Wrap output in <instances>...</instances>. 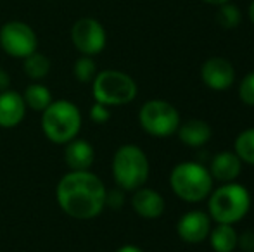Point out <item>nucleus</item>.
Returning a JSON list of instances; mask_svg holds the SVG:
<instances>
[{
    "instance_id": "obj_5",
    "label": "nucleus",
    "mask_w": 254,
    "mask_h": 252,
    "mask_svg": "<svg viewBox=\"0 0 254 252\" xmlns=\"http://www.w3.org/2000/svg\"><path fill=\"white\" fill-rule=\"evenodd\" d=\"M42 130L52 144H64L76 138L81 130V112L76 104L66 99L52 101L44 111Z\"/></svg>"
},
{
    "instance_id": "obj_23",
    "label": "nucleus",
    "mask_w": 254,
    "mask_h": 252,
    "mask_svg": "<svg viewBox=\"0 0 254 252\" xmlns=\"http://www.w3.org/2000/svg\"><path fill=\"white\" fill-rule=\"evenodd\" d=\"M239 99L246 105L254 107V71L248 73L239 85Z\"/></svg>"
},
{
    "instance_id": "obj_20",
    "label": "nucleus",
    "mask_w": 254,
    "mask_h": 252,
    "mask_svg": "<svg viewBox=\"0 0 254 252\" xmlns=\"http://www.w3.org/2000/svg\"><path fill=\"white\" fill-rule=\"evenodd\" d=\"M234 152L242 162L254 166V128H248L237 135Z\"/></svg>"
},
{
    "instance_id": "obj_26",
    "label": "nucleus",
    "mask_w": 254,
    "mask_h": 252,
    "mask_svg": "<svg viewBox=\"0 0 254 252\" xmlns=\"http://www.w3.org/2000/svg\"><path fill=\"white\" fill-rule=\"evenodd\" d=\"M10 87V76L5 69H0V92L9 90Z\"/></svg>"
},
{
    "instance_id": "obj_6",
    "label": "nucleus",
    "mask_w": 254,
    "mask_h": 252,
    "mask_svg": "<svg viewBox=\"0 0 254 252\" xmlns=\"http://www.w3.org/2000/svg\"><path fill=\"white\" fill-rule=\"evenodd\" d=\"M92 95L95 102L107 107L127 105L137 97V83L130 74L118 69H104L92 81Z\"/></svg>"
},
{
    "instance_id": "obj_22",
    "label": "nucleus",
    "mask_w": 254,
    "mask_h": 252,
    "mask_svg": "<svg viewBox=\"0 0 254 252\" xmlns=\"http://www.w3.org/2000/svg\"><path fill=\"white\" fill-rule=\"evenodd\" d=\"M97 64L90 55H81L76 62H74V76L81 83H90L94 81L95 74H97Z\"/></svg>"
},
{
    "instance_id": "obj_1",
    "label": "nucleus",
    "mask_w": 254,
    "mask_h": 252,
    "mask_svg": "<svg viewBox=\"0 0 254 252\" xmlns=\"http://www.w3.org/2000/svg\"><path fill=\"white\" fill-rule=\"evenodd\" d=\"M59 207L69 218L94 219L106 207L107 190L97 175L88 171H69L59 180L56 189Z\"/></svg>"
},
{
    "instance_id": "obj_28",
    "label": "nucleus",
    "mask_w": 254,
    "mask_h": 252,
    "mask_svg": "<svg viewBox=\"0 0 254 252\" xmlns=\"http://www.w3.org/2000/svg\"><path fill=\"white\" fill-rule=\"evenodd\" d=\"M202 2L209 3V5H221V3H227V2H230V0H202Z\"/></svg>"
},
{
    "instance_id": "obj_29",
    "label": "nucleus",
    "mask_w": 254,
    "mask_h": 252,
    "mask_svg": "<svg viewBox=\"0 0 254 252\" xmlns=\"http://www.w3.org/2000/svg\"><path fill=\"white\" fill-rule=\"evenodd\" d=\"M249 19H251V23L254 24V0L251 2V5H249Z\"/></svg>"
},
{
    "instance_id": "obj_21",
    "label": "nucleus",
    "mask_w": 254,
    "mask_h": 252,
    "mask_svg": "<svg viewBox=\"0 0 254 252\" xmlns=\"http://www.w3.org/2000/svg\"><path fill=\"white\" fill-rule=\"evenodd\" d=\"M218 7H220V9H218V12H216V21L220 26L227 28V30H232V28L239 26L242 16H241V9H239L237 5H234L232 2H227Z\"/></svg>"
},
{
    "instance_id": "obj_25",
    "label": "nucleus",
    "mask_w": 254,
    "mask_h": 252,
    "mask_svg": "<svg viewBox=\"0 0 254 252\" xmlns=\"http://www.w3.org/2000/svg\"><path fill=\"white\" fill-rule=\"evenodd\" d=\"M237 247H241V249L246 251V252H254V233L253 232H244L242 235H239Z\"/></svg>"
},
{
    "instance_id": "obj_24",
    "label": "nucleus",
    "mask_w": 254,
    "mask_h": 252,
    "mask_svg": "<svg viewBox=\"0 0 254 252\" xmlns=\"http://www.w3.org/2000/svg\"><path fill=\"white\" fill-rule=\"evenodd\" d=\"M90 118H92V121L99 123V125L109 121V118H111L109 107H107V105H104V104H99V102H95V104L90 107Z\"/></svg>"
},
{
    "instance_id": "obj_4",
    "label": "nucleus",
    "mask_w": 254,
    "mask_h": 252,
    "mask_svg": "<svg viewBox=\"0 0 254 252\" xmlns=\"http://www.w3.org/2000/svg\"><path fill=\"white\" fill-rule=\"evenodd\" d=\"M151 164L140 147L133 144L121 145L113 157V176L120 189L135 192L149 180Z\"/></svg>"
},
{
    "instance_id": "obj_12",
    "label": "nucleus",
    "mask_w": 254,
    "mask_h": 252,
    "mask_svg": "<svg viewBox=\"0 0 254 252\" xmlns=\"http://www.w3.org/2000/svg\"><path fill=\"white\" fill-rule=\"evenodd\" d=\"M64 161L71 171H88L95 161V151L88 140L73 138L64 149Z\"/></svg>"
},
{
    "instance_id": "obj_27",
    "label": "nucleus",
    "mask_w": 254,
    "mask_h": 252,
    "mask_svg": "<svg viewBox=\"0 0 254 252\" xmlns=\"http://www.w3.org/2000/svg\"><path fill=\"white\" fill-rule=\"evenodd\" d=\"M116 252H144V251L137 246H123V247H120Z\"/></svg>"
},
{
    "instance_id": "obj_19",
    "label": "nucleus",
    "mask_w": 254,
    "mask_h": 252,
    "mask_svg": "<svg viewBox=\"0 0 254 252\" xmlns=\"http://www.w3.org/2000/svg\"><path fill=\"white\" fill-rule=\"evenodd\" d=\"M23 69L30 80L40 81L51 73V61L47 55L40 54V52H33L23 59Z\"/></svg>"
},
{
    "instance_id": "obj_17",
    "label": "nucleus",
    "mask_w": 254,
    "mask_h": 252,
    "mask_svg": "<svg viewBox=\"0 0 254 252\" xmlns=\"http://www.w3.org/2000/svg\"><path fill=\"white\" fill-rule=\"evenodd\" d=\"M207 239H209L211 249L214 252H234L237 249L239 233L234 228V225L216 223V226H211Z\"/></svg>"
},
{
    "instance_id": "obj_11",
    "label": "nucleus",
    "mask_w": 254,
    "mask_h": 252,
    "mask_svg": "<svg viewBox=\"0 0 254 252\" xmlns=\"http://www.w3.org/2000/svg\"><path fill=\"white\" fill-rule=\"evenodd\" d=\"M209 214L204 211H189L178 219L177 233L184 242L187 244H201L207 239L211 232Z\"/></svg>"
},
{
    "instance_id": "obj_8",
    "label": "nucleus",
    "mask_w": 254,
    "mask_h": 252,
    "mask_svg": "<svg viewBox=\"0 0 254 252\" xmlns=\"http://www.w3.org/2000/svg\"><path fill=\"white\" fill-rule=\"evenodd\" d=\"M0 47L10 57L24 59L37 52V33L30 24L23 21H9L0 28Z\"/></svg>"
},
{
    "instance_id": "obj_9",
    "label": "nucleus",
    "mask_w": 254,
    "mask_h": 252,
    "mask_svg": "<svg viewBox=\"0 0 254 252\" xmlns=\"http://www.w3.org/2000/svg\"><path fill=\"white\" fill-rule=\"evenodd\" d=\"M71 42L76 47L78 52L83 55H94L101 54L106 47L107 35L106 30L97 19L94 17H81L71 26Z\"/></svg>"
},
{
    "instance_id": "obj_13",
    "label": "nucleus",
    "mask_w": 254,
    "mask_h": 252,
    "mask_svg": "<svg viewBox=\"0 0 254 252\" xmlns=\"http://www.w3.org/2000/svg\"><path fill=\"white\" fill-rule=\"evenodd\" d=\"M26 109L21 94L14 90L0 92V128L17 126L26 116Z\"/></svg>"
},
{
    "instance_id": "obj_7",
    "label": "nucleus",
    "mask_w": 254,
    "mask_h": 252,
    "mask_svg": "<svg viewBox=\"0 0 254 252\" xmlns=\"http://www.w3.org/2000/svg\"><path fill=\"white\" fill-rule=\"evenodd\" d=\"M138 123L145 133L157 138L171 137L180 126V112L163 99L147 101L138 111Z\"/></svg>"
},
{
    "instance_id": "obj_14",
    "label": "nucleus",
    "mask_w": 254,
    "mask_h": 252,
    "mask_svg": "<svg viewBox=\"0 0 254 252\" xmlns=\"http://www.w3.org/2000/svg\"><path fill=\"white\" fill-rule=\"evenodd\" d=\"M131 205H133V211L145 219H156L164 212L163 195L154 189H147V187H140L133 192Z\"/></svg>"
},
{
    "instance_id": "obj_18",
    "label": "nucleus",
    "mask_w": 254,
    "mask_h": 252,
    "mask_svg": "<svg viewBox=\"0 0 254 252\" xmlns=\"http://www.w3.org/2000/svg\"><path fill=\"white\" fill-rule=\"evenodd\" d=\"M23 99H24L26 107L33 109V111H38V112H44L54 101L52 92L49 90L45 85L38 83V81L37 83L28 85L26 90H24V94H23Z\"/></svg>"
},
{
    "instance_id": "obj_2",
    "label": "nucleus",
    "mask_w": 254,
    "mask_h": 252,
    "mask_svg": "<svg viewBox=\"0 0 254 252\" xmlns=\"http://www.w3.org/2000/svg\"><path fill=\"white\" fill-rule=\"evenodd\" d=\"M207 201V214L213 221L235 225L248 216L251 209V194L241 183H223L211 190Z\"/></svg>"
},
{
    "instance_id": "obj_16",
    "label": "nucleus",
    "mask_w": 254,
    "mask_h": 252,
    "mask_svg": "<svg viewBox=\"0 0 254 252\" xmlns=\"http://www.w3.org/2000/svg\"><path fill=\"white\" fill-rule=\"evenodd\" d=\"M177 133L184 145H189V147H202L204 144H207L211 140L213 130L202 119H190V121L178 126Z\"/></svg>"
},
{
    "instance_id": "obj_10",
    "label": "nucleus",
    "mask_w": 254,
    "mask_h": 252,
    "mask_svg": "<svg viewBox=\"0 0 254 252\" xmlns=\"http://www.w3.org/2000/svg\"><path fill=\"white\" fill-rule=\"evenodd\" d=\"M201 78L207 88L214 92H225L235 81V69L225 57H211L202 64Z\"/></svg>"
},
{
    "instance_id": "obj_3",
    "label": "nucleus",
    "mask_w": 254,
    "mask_h": 252,
    "mask_svg": "<svg viewBox=\"0 0 254 252\" xmlns=\"http://www.w3.org/2000/svg\"><path fill=\"white\" fill-rule=\"evenodd\" d=\"M213 176L206 166L194 161L180 162L170 173V187L184 202H201L213 190Z\"/></svg>"
},
{
    "instance_id": "obj_15",
    "label": "nucleus",
    "mask_w": 254,
    "mask_h": 252,
    "mask_svg": "<svg viewBox=\"0 0 254 252\" xmlns=\"http://www.w3.org/2000/svg\"><path fill=\"white\" fill-rule=\"evenodd\" d=\"M242 169V161L237 157L235 152L223 151L220 154H216L211 161L209 173L213 176V180H218L221 183H230L235 182Z\"/></svg>"
}]
</instances>
